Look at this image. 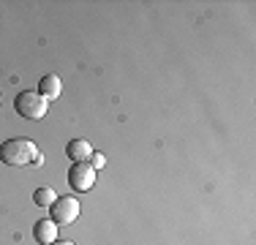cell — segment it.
Returning <instances> with one entry per match:
<instances>
[{"label": "cell", "mask_w": 256, "mask_h": 245, "mask_svg": "<svg viewBox=\"0 0 256 245\" xmlns=\"http://www.w3.org/2000/svg\"><path fill=\"white\" fill-rule=\"evenodd\" d=\"M52 245H74V242H68V240H54Z\"/></svg>", "instance_id": "obj_10"}, {"label": "cell", "mask_w": 256, "mask_h": 245, "mask_svg": "<svg viewBox=\"0 0 256 245\" xmlns=\"http://www.w3.org/2000/svg\"><path fill=\"white\" fill-rule=\"evenodd\" d=\"M68 186L74 188V191H90V188L96 186V169L90 166L88 161L74 164L68 172Z\"/></svg>", "instance_id": "obj_4"}, {"label": "cell", "mask_w": 256, "mask_h": 245, "mask_svg": "<svg viewBox=\"0 0 256 245\" xmlns=\"http://www.w3.org/2000/svg\"><path fill=\"white\" fill-rule=\"evenodd\" d=\"M33 237L38 245H52L54 240H58V226L52 224V220H38V224L33 226Z\"/></svg>", "instance_id": "obj_5"}, {"label": "cell", "mask_w": 256, "mask_h": 245, "mask_svg": "<svg viewBox=\"0 0 256 245\" xmlns=\"http://www.w3.org/2000/svg\"><path fill=\"white\" fill-rule=\"evenodd\" d=\"M0 161L8 166H25V164H41V156L30 139H6L0 144Z\"/></svg>", "instance_id": "obj_1"}, {"label": "cell", "mask_w": 256, "mask_h": 245, "mask_svg": "<svg viewBox=\"0 0 256 245\" xmlns=\"http://www.w3.org/2000/svg\"><path fill=\"white\" fill-rule=\"evenodd\" d=\"M14 109H16V114H22L28 120H41L46 114V109H50V101L38 90H22L14 98Z\"/></svg>", "instance_id": "obj_2"}, {"label": "cell", "mask_w": 256, "mask_h": 245, "mask_svg": "<svg viewBox=\"0 0 256 245\" xmlns=\"http://www.w3.org/2000/svg\"><path fill=\"white\" fill-rule=\"evenodd\" d=\"M79 218V202L74 196H58L50 207V220L54 226H71Z\"/></svg>", "instance_id": "obj_3"}, {"label": "cell", "mask_w": 256, "mask_h": 245, "mask_svg": "<svg viewBox=\"0 0 256 245\" xmlns=\"http://www.w3.org/2000/svg\"><path fill=\"white\" fill-rule=\"evenodd\" d=\"M66 156L71 158L74 164H79V161H88L90 156H93V147H90L84 139H71L68 144H66Z\"/></svg>", "instance_id": "obj_6"}, {"label": "cell", "mask_w": 256, "mask_h": 245, "mask_svg": "<svg viewBox=\"0 0 256 245\" xmlns=\"http://www.w3.org/2000/svg\"><path fill=\"white\" fill-rule=\"evenodd\" d=\"M60 90H63V82H60V76H54V74H46V76H41L38 82V93L50 101V98H58Z\"/></svg>", "instance_id": "obj_7"}, {"label": "cell", "mask_w": 256, "mask_h": 245, "mask_svg": "<svg viewBox=\"0 0 256 245\" xmlns=\"http://www.w3.org/2000/svg\"><path fill=\"white\" fill-rule=\"evenodd\" d=\"M104 164H106V158H104L101 152H93V156H90V166H93L96 172H98V169L104 166Z\"/></svg>", "instance_id": "obj_9"}, {"label": "cell", "mask_w": 256, "mask_h": 245, "mask_svg": "<svg viewBox=\"0 0 256 245\" xmlns=\"http://www.w3.org/2000/svg\"><path fill=\"white\" fill-rule=\"evenodd\" d=\"M58 199V194L52 191L50 186H44V188H36V194H33V202L38 207H52V202Z\"/></svg>", "instance_id": "obj_8"}]
</instances>
